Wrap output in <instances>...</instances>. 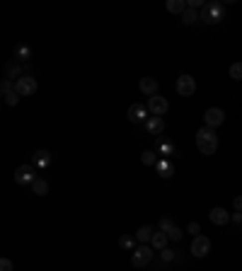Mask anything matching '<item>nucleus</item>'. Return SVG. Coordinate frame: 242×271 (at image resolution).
I'll list each match as a JSON object with an SVG mask.
<instances>
[{
	"label": "nucleus",
	"mask_w": 242,
	"mask_h": 271,
	"mask_svg": "<svg viewBox=\"0 0 242 271\" xmlns=\"http://www.w3.org/2000/svg\"><path fill=\"white\" fill-rule=\"evenodd\" d=\"M208 252H211V240L206 235L194 237V242H191V254H194V257H206Z\"/></svg>",
	"instance_id": "nucleus-8"
},
{
	"label": "nucleus",
	"mask_w": 242,
	"mask_h": 271,
	"mask_svg": "<svg viewBox=\"0 0 242 271\" xmlns=\"http://www.w3.org/2000/svg\"><path fill=\"white\" fill-rule=\"evenodd\" d=\"M146 109H148L153 116H160V119H162V116L167 114L169 102L165 99V97H160V94H153V97L148 99V104H146Z\"/></svg>",
	"instance_id": "nucleus-4"
},
{
	"label": "nucleus",
	"mask_w": 242,
	"mask_h": 271,
	"mask_svg": "<svg viewBox=\"0 0 242 271\" xmlns=\"http://www.w3.org/2000/svg\"><path fill=\"white\" fill-rule=\"evenodd\" d=\"M37 180V170L32 167V165H19L17 170H15V181L17 184H32V181Z\"/></svg>",
	"instance_id": "nucleus-7"
},
{
	"label": "nucleus",
	"mask_w": 242,
	"mask_h": 271,
	"mask_svg": "<svg viewBox=\"0 0 242 271\" xmlns=\"http://www.w3.org/2000/svg\"><path fill=\"white\" fill-rule=\"evenodd\" d=\"M153 233H155V230H153V225H141V228H138V230H136V242H143V245H148L150 242V237H153Z\"/></svg>",
	"instance_id": "nucleus-19"
},
{
	"label": "nucleus",
	"mask_w": 242,
	"mask_h": 271,
	"mask_svg": "<svg viewBox=\"0 0 242 271\" xmlns=\"http://www.w3.org/2000/svg\"><path fill=\"white\" fill-rule=\"evenodd\" d=\"M15 92H17V97H29V94H34L37 92V80H34V75H22L15 80Z\"/></svg>",
	"instance_id": "nucleus-3"
},
{
	"label": "nucleus",
	"mask_w": 242,
	"mask_h": 271,
	"mask_svg": "<svg viewBox=\"0 0 242 271\" xmlns=\"http://www.w3.org/2000/svg\"><path fill=\"white\" fill-rule=\"evenodd\" d=\"M208 218H211V223H216V225H225V223L230 220V213H228L225 208H213V211L208 213Z\"/></svg>",
	"instance_id": "nucleus-18"
},
{
	"label": "nucleus",
	"mask_w": 242,
	"mask_h": 271,
	"mask_svg": "<svg viewBox=\"0 0 242 271\" xmlns=\"http://www.w3.org/2000/svg\"><path fill=\"white\" fill-rule=\"evenodd\" d=\"M165 7H167V12H172V15H182L186 7V0H167Z\"/></svg>",
	"instance_id": "nucleus-21"
},
{
	"label": "nucleus",
	"mask_w": 242,
	"mask_h": 271,
	"mask_svg": "<svg viewBox=\"0 0 242 271\" xmlns=\"http://www.w3.org/2000/svg\"><path fill=\"white\" fill-rule=\"evenodd\" d=\"M162 259H165V262H172V259H174V252H172V250H162Z\"/></svg>",
	"instance_id": "nucleus-31"
},
{
	"label": "nucleus",
	"mask_w": 242,
	"mask_h": 271,
	"mask_svg": "<svg viewBox=\"0 0 242 271\" xmlns=\"http://www.w3.org/2000/svg\"><path fill=\"white\" fill-rule=\"evenodd\" d=\"M230 78H233V80H240L242 78V66L240 63H233V66H230Z\"/></svg>",
	"instance_id": "nucleus-27"
},
{
	"label": "nucleus",
	"mask_w": 242,
	"mask_h": 271,
	"mask_svg": "<svg viewBox=\"0 0 242 271\" xmlns=\"http://www.w3.org/2000/svg\"><path fill=\"white\" fill-rule=\"evenodd\" d=\"M204 119H206V126H208V128H216V126H221V124L225 121V114H223V109L211 107L204 114Z\"/></svg>",
	"instance_id": "nucleus-10"
},
{
	"label": "nucleus",
	"mask_w": 242,
	"mask_h": 271,
	"mask_svg": "<svg viewBox=\"0 0 242 271\" xmlns=\"http://www.w3.org/2000/svg\"><path fill=\"white\" fill-rule=\"evenodd\" d=\"M150 259H153V252H150V247H148V245H141V247H136V250H133L131 264H133L136 269H141V267L150 264Z\"/></svg>",
	"instance_id": "nucleus-5"
},
{
	"label": "nucleus",
	"mask_w": 242,
	"mask_h": 271,
	"mask_svg": "<svg viewBox=\"0 0 242 271\" xmlns=\"http://www.w3.org/2000/svg\"><path fill=\"white\" fill-rule=\"evenodd\" d=\"M51 163H54V155H51L49 150L41 148V150H34V153H32V167H41V170H46Z\"/></svg>",
	"instance_id": "nucleus-9"
},
{
	"label": "nucleus",
	"mask_w": 242,
	"mask_h": 271,
	"mask_svg": "<svg viewBox=\"0 0 242 271\" xmlns=\"http://www.w3.org/2000/svg\"><path fill=\"white\" fill-rule=\"evenodd\" d=\"M155 167H158V175H160L162 180H169V177L174 175V167H172V163H169L167 158H158Z\"/></svg>",
	"instance_id": "nucleus-15"
},
{
	"label": "nucleus",
	"mask_w": 242,
	"mask_h": 271,
	"mask_svg": "<svg viewBox=\"0 0 242 271\" xmlns=\"http://www.w3.org/2000/svg\"><path fill=\"white\" fill-rule=\"evenodd\" d=\"M177 92H179L182 97H191V94L196 92V80H194L191 75L182 73V75L177 78Z\"/></svg>",
	"instance_id": "nucleus-6"
},
{
	"label": "nucleus",
	"mask_w": 242,
	"mask_h": 271,
	"mask_svg": "<svg viewBox=\"0 0 242 271\" xmlns=\"http://www.w3.org/2000/svg\"><path fill=\"white\" fill-rule=\"evenodd\" d=\"M146 128H148V133H153V136H160L165 131V119L150 116V119H146Z\"/></svg>",
	"instance_id": "nucleus-14"
},
{
	"label": "nucleus",
	"mask_w": 242,
	"mask_h": 271,
	"mask_svg": "<svg viewBox=\"0 0 242 271\" xmlns=\"http://www.w3.org/2000/svg\"><path fill=\"white\" fill-rule=\"evenodd\" d=\"M119 245H121L124 250H136V237L133 235H121L119 237Z\"/></svg>",
	"instance_id": "nucleus-25"
},
{
	"label": "nucleus",
	"mask_w": 242,
	"mask_h": 271,
	"mask_svg": "<svg viewBox=\"0 0 242 271\" xmlns=\"http://www.w3.org/2000/svg\"><path fill=\"white\" fill-rule=\"evenodd\" d=\"M141 163L143 165H155L158 163V153H155V150H146V153L141 155Z\"/></svg>",
	"instance_id": "nucleus-26"
},
{
	"label": "nucleus",
	"mask_w": 242,
	"mask_h": 271,
	"mask_svg": "<svg viewBox=\"0 0 242 271\" xmlns=\"http://www.w3.org/2000/svg\"><path fill=\"white\" fill-rule=\"evenodd\" d=\"M32 191H34L37 196H46V194H49V181L44 180V177H37V180L32 181Z\"/></svg>",
	"instance_id": "nucleus-20"
},
{
	"label": "nucleus",
	"mask_w": 242,
	"mask_h": 271,
	"mask_svg": "<svg viewBox=\"0 0 242 271\" xmlns=\"http://www.w3.org/2000/svg\"><path fill=\"white\" fill-rule=\"evenodd\" d=\"M199 19H204L206 24H218L221 19H225V7L221 2H204Z\"/></svg>",
	"instance_id": "nucleus-2"
},
{
	"label": "nucleus",
	"mask_w": 242,
	"mask_h": 271,
	"mask_svg": "<svg viewBox=\"0 0 242 271\" xmlns=\"http://www.w3.org/2000/svg\"><path fill=\"white\" fill-rule=\"evenodd\" d=\"M165 235H167V240H182V230H179L177 225H172Z\"/></svg>",
	"instance_id": "nucleus-28"
},
{
	"label": "nucleus",
	"mask_w": 242,
	"mask_h": 271,
	"mask_svg": "<svg viewBox=\"0 0 242 271\" xmlns=\"http://www.w3.org/2000/svg\"><path fill=\"white\" fill-rule=\"evenodd\" d=\"M22 75H24V68L19 66L15 58L5 63V78H7V80H12V83H15V80H17V78H22Z\"/></svg>",
	"instance_id": "nucleus-12"
},
{
	"label": "nucleus",
	"mask_w": 242,
	"mask_h": 271,
	"mask_svg": "<svg viewBox=\"0 0 242 271\" xmlns=\"http://www.w3.org/2000/svg\"><path fill=\"white\" fill-rule=\"evenodd\" d=\"M233 218H235V223H242V213H240V211H235V216H233Z\"/></svg>",
	"instance_id": "nucleus-33"
},
{
	"label": "nucleus",
	"mask_w": 242,
	"mask_h": 271,
	"mask_svg": "<svg viewBox=\"0 0 242 271\" xmlns=\"http://www.w3.org/2000/svg\"><path fill=\"white\" fill-rule=\"evenodd\" d=\"M12 56H15V61H24V63H27V61H29V58H32V49H29V46H27V44H17V46H15V49H12Z\"/></svg>",
	"instance_id": "nucleus-17"
},
{
	"label": "nucleus",
	"mask_w": 242,
	"mask_h": 271,
	"mask_svg": "<svg viewBox=\"0 0 242 271\" xmlns=\"http://www.w3.org/2000/svg\"><path fill=\"white\" fill-rule=\"evenodd\" d=\"M0 271H12V262H10V259H2V257H0Z\"/></svg>",
	"instance_id": "nucleus-30"
},
{
	"label": "nucleus",
	"mask_w": 242,
	"mask_h": 271,
	"mask_svg": "<svg viewBox=\"0 0 242 271\" xmlns=\"http://www.w3.org/2000/svg\"><path fill=\"white\" fill-rule=\"evenodd\" d=\"M158 155H174V158H182V153L174 148V143L172 141H167V138H160V143H158V150H155Z\"/></svg>",
	"instance_id": "nucleus-13"
},
{
	"label": "nucleus",
	"mask_w": 242,
	"mask_h": 271,
	"mask_svg": "<svg viewBox=\"0 0 242 271\" xmlns=\"http://www.w3.org/2000/svg\"><path fill=\"white\" fill-rule=\"evenodd\" d=\"M233 206H235V211H240V208H242V199H235V203H233Z\"/></svg>",
	"instance_id": "nucleus-32"
},
{
	"label": "nucleus",
	"mask_w": 242,
	"mask_h": 271,
	"mask_svg": "<svg viewBox=\"0 0 242 271\" xmlns=\"http://www.w3.org/2000/svg\"><path fill=\"white\" fill-rule=\"evenodd\" d=\"M141 92H143V94H148V97L158 94V80H155V78H150V75L141 78Z\"/></svg>",
	"instance_id": "nucleus-16"
},
{
	"label": "nucleus",
	"mask_w": 242,
	"mask_h": 271,
	"mask_svg": "<svg viewBox=\"0 0 242 271\" xmlns=\"http://www.w3.org/2000/svg\"><path fill=\"white\" fill-rule=\"evenodd\" d=\"M12 92H15V83L7 80V78H2L0 80V97H10Z\"/></svg>",
	"instance_id": "nucleus-23"
},
{
	"label": "nucleus",
	"mask_w": 242,
	"mask_h": 271,
	"mask_svg": "<svg viewBox=\"0 0 242 271\" xmlns=\"http://www.w3.org/2000/svg\"><path fill=\"white\" fill-rule=\"evenodd\" d=\"M172 225H174V223H172V218H169V216H162V218H160V228H162V233H167Z\"/></svg>",
	"instance_id": "nucleus-29"
},
{
	"label": "nucleus",
	"mask_w": 242,
	"mask_h": 271,
	"mask_svg": "<svg viewBox=\"0 0 242 271\" xmlns=\"http://www.w3.org/2000/svg\"><path fill=\"white\" fill-rule=\"evenodd\" d=\"M196 148L201 150V155H213L218 150V133L213 128H199L196 131Z\"/></svg>",
	"instance_id": "nucleus-1"
},
{
	"label": "nucleus",
	"mask_w": 242,
	"mask_h": 271,
	"mask_svg": "<svg viewBox=\"0 0 242 271\" xmlns=\"http://www.w3.org/2000/svg\"><path fill=\"white\" fill-rule=\"evenodd\" d=\"M196 19H199L196 10H191V7H184V12H182V22H184V24H194Z\"/></svg>",
	"instance_id": "nucleus-24"
},
{
	"label": "nucleus",
	"mask_w": 242,
	"mask_h": 271,
	"mask_svg": "<svg viewBox=\"0 0 242 271\" xmlns=\"http://www.w3.org/2000/svg\"><path fill=\"white\" fill-rule=\"evenodd\" d=\"M129 119L133 121V124H143L146 119H148V109H146V104H131L129 107Z\"/></svg>",
	"instance_id": "nucleus-11"
},
{
	"label": "nucleus",
	"mask_w": 242,
	"mask_h": 271,
	"mask_svg": "<svg viewBox=\"0 0 242 271\" xmlns=\"http://www.w3.org/2000/svg\"><path fill=\"white\" fill-rule=\"evenodd\" d=\"M150 245H153L155 250H165V247H167V235H165V233H153Z\"/></svg>",
	"instance_id": "nucleus-22"
}]
</instances>
